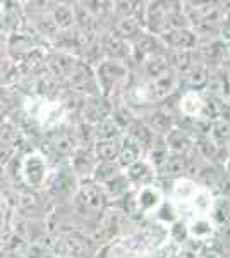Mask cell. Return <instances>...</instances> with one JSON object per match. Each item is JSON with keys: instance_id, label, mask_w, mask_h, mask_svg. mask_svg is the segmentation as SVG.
I'll return each mask as SVG.
<instances>
[{"instance_id": "cell-1", "label": "cell", "mask_w": 230, "mask_h": 258, "mask_svg": "<svg viewBox=\"0 0 230 258\" xmlns=\"http://www.w3.org/2000/svg\"><path fill=\"white\" fill-rule=\"evenodd\" d=\"M21 170H23L21 174L29 188H41L47 179V160L38 153H33L23 160Z\"/></svg>"}, {"instance_id": "cell-2", "label": "cell", "mask_w": 230, "mask_h": 258, "mask_svg": "<svg viewBox=\"0 0 230 258\" xmlns=\"http://www.w3.org/2000/svg\"><path fill=\"white\" fill-rule=\"evenodd\" d=\"M67 81L74 91H83V93L88 91L90 97L91 95H96V80H95L93 73H91L90 66H86V62H78V64L74 66Z\"/></svg>"}, {"instance_id": "cell-3", "label": "cell", "mask_w": 230, "mask_h": 258, "mask_svg": "<svg viewBox=\"0 0 230 258\" xmlns=\"http://www.w3.org/2000/svg\"><path fill=\"white\" fill-rule=\"evenodd\" d=\"M112 105L105 97H100V95H91L85 103V110H83V117L86 122L98 124L102 120L110 117Z\"/></svg>"}, {"instance_id": "cell-4", "label": "cell", "mask_w": 230, "mask_h": 258, "mask_svg": "<svg viewBox=\"0 0 230 258\" xmlns=\"http://www.w3.org/2000/svg\"><path fill=\"white\" fill-rule=\"evenodd\" d=\"M74 21L78 23V31L85 36L86 41L96 40V33H98V19L91 14L85 7V4H74Z\"/></svg>"}, {"instance_id": "cell-5", "label": "cell", "mask_w": 230, "mask_h": 258, "mask_svg": "<svg viewBox=\"0 0 230 258\" xmlns=\"http://www.w3.org/2000/svg\"><path fill=\"white\" fill-rule=\"evenodd\" d=\"M125 74H127V69L119 60H105L98 68V81L107 90L108 86L115 85L117 81L122 80Z\"/></svg>"}, {"instance_id": "cell-6", "label": "cell", "mask_w": 230, "mask_h": 258, "mask_svg": "<svg viewBox=\"0 0 230 258\" xmlns=\"http://www.w3.org/2000/svg\"><path fill=\"white\" fill-rule=\"evenodd\" d=\"M78 200H79V203H83V205L90 207V209H95V210L103 209V205H105V195H103V191L96 184H91V182L81 186Z\"/></svg>"}, {"instance_id": "cell-7", "label": "cell", "mask_w": 230, "mask_h": 258, "mask_svg": "<svg viewBox=\"0 0 230 258\" xmlns=\"http://www.w3.org/2000/svg\"><path fill=\"white\" fill-rule=\"evenodd\" d=\"M163 38L167 43L174 48H181V50H189L196 45V35L192 33L189 28L187 30H175V31H165L163 33Z\"/></svg>"}, {"instance_id": "cell-8", "label": "cell", "mask_w": 230, "mask_h": 258, "mask_svg": "<svg viewBox=\"0 0 230 258\" xmlns=\"http://www.w3.org/2000/svg\"><path fill=\"white\" fill-rule=\"evenodd\" d=\"M100 47H102L103 52H105L108 57H112L114 60L124 59V57L127 55V50H125V40H122L114 31L103 36V40L100 41Z\"/></svg>"}, {"instance_id": "cell-9", "label": "cell", "mask_w": 230, "mask_h": 258, "mask_svg": "<svg viewBox=\"0 0 230 258\" xmlns=\"http://www.w3.org/2000/svg\"><path fill=\"white\" fill-rule=\"evenodd\" d=\"M78 64V60L72 55L65 52H58L55 55H52L48 59V68L53 71V74L58 78H69V74L72 73L74 66Z\"/></svg>"}, {"instance_id": "cell-10", "label": "cell", "mask_w": 230, "mask_h": 258, "mask_svg": "<svg viewBox=\"0 0 230 258\" xmlns=\"http://www.w3.org/2000/svg\"><path fill=\"white\" fill-rule=\"evenodd\" d=\"M167 9L163 7L162 2H151L146 11V21H148L149 28L157 33H165L167 31Z\"/></svg>"}, {"instance_id": "cell-11", "label": "cell", "mask_w": 230, "mask_h": 258, "mask_svg": "<svg viewBox=\"0 0 230 258\" xmlns=\"http://www.w3.org/2000/svg\"><path fill=\"white\" fill-rule=\"evenodd\" d=\"M175 86V76L170 73H165L163 76L153 80L151 86H149V97L151 100H163L170 95V91Z\"/></svg>"}, {"instance_id": "cell-12", "label": "cell", "mask_w": 230, "mask_h": 258, "mask_svg": "<svg viewBox=\"0 0 230 258\" xmlns=\"http://www.w3.org/2000/svg\"><path fill=\"white\" fill-rule=\"evenodd\" d=\"M120 141L117 138L112 140H100L95 145V153L102 162H114L115 159H119L120 153Z\"/></svg>"}, {"instance_id": "cell-13", "label": "cell", "mask_w": 230, "mask_h": 258, "mask_svg": "<svg viewBox=\"0 0 230 258\" xmlns=\"http://www.w3.org/2000/svg\"><path fill=\"white\" fill-rule=\"evenodd\" d=\"M208 80H210V71H208L206 66L203 64H194L187 69V76H186V83L187 86L192 90H201L208 85Z\"/></svg>"}, {"instance_id": "cell-14", "label": "cell", "mask_w": 230, "mask_h": 258, "mask_svg": "<svg viewBox=\"0 0 230 258\" xmlns=\"http://www.w3.org/2000/svg\"><path fill=\"white\" fill-rule=\"evenodd\" d=\"M134 50H136V55L137 59H144V57H155V55H162L160 48L162 45L158 43L157 40L151 38V36H137L136 40V45H134Z\"/></svg>"}, {"instance_id": "cell-15", "label": "cell", "mask_w": 230, "mask_h": 258, "mask_svg": "<svg viewBox=\"0 0 230 258\" xmlns=\"http://www.w3.org/2000/svg\"><path fill=\"white\" fill-rule=\"evenodd\" d=\"M52 18L58 30L67 31L74 24V11H72V7L65 6V4H57L52 11Z\"/></svg>"}, {"instance_id": "cell-16", "label": "cell", "mask_w": 230, "mask_h": 258, "mask_svg": "<svg viewBox=\"0 0 230 258\" xmlns=\"http://www.w3.org/2000/svg\"><path fill=\"white\" fill-rule=\"evenodd\" d=\"M139 31H141L139 21L134 18H120L114 26V33H117L122 40L137 38L141 35Z\"/></svg>"}, {"instance_id": "cell-17", "label": "cell", "mask_w": 230, "mask_h": 258, "mask_svg": "<svg viewBox=\"0 0 230 258\" xmlns=\"http://www.w3.org/2000/svg\"><path fill=\"white\" fill-rule=\"evenodd\" d=\"M19 4H0V12H2V18H0V30L2 31H11L16 30V21H18V12H19Z\"/></svg>"}, {"instance_id": "cell-18", "label": "cell", "mask_w": 230, "mask_h": 258, "mask_svg": "<svg viewBox=\"0 0 230 258\" xmlns=\"http://www.w3.org/2000/svg\"><path fill=\"white\" fill-rule=\"evenodd\" d=\"M189 167V160L186 159V155L182 153H172L170 157H167L165 164L162 165V170L167 176H179V174L186 172Z\"/></svg>"}, {"instance_id": "cell-19", "label": "cell", "mask_w": 230, "mask_h": 258, "mask_svg": "<svg viewBox=\"0 0 230 258\" xmlns=\"http://www.w3.org/2000/svg\"><path fill=\"white\" fill-rule=\"evenodd\" d=\"M148 122L149 126L155 133H160V135H169L172 131V115L167 114L163 110H155L149 114L148 117Z\"/></svg>"}, {"instance_id": "cell-20", "label": "cell", "mask_w": 230, "mask_h": 258, "mask_svg": "<svg viewBox=\"0 0 230 258\" xmlns=\"http://www.w3.org/2000/svg\"><path fill=\"white\" fill-rule=\"evenodd\" d=\"M167 145L172 148L174 153H186L187 150L191 148V140L189 136L186 135V131H181V129H172L169 133V138H167Z\"/></svg>"}, {"instance_id": "cell-21", "label": "cell", "mask_w": 230, "mask_h": 258, "mask_svg": "<svg viewBox=\"0 0 230 258\" xmlns=\"http://www.w3.org/2000/svg\"><path fill=\"white\" fill-rule=\"evenodd\" d=\"M129 138L134 140L137 145H151L153 131L139 120H132L129 122Z\"/></svg>"}, {"instance_id": "cell-22", "label": "cell", "mask_w": 230, "mask_h": 258, "mask_svg": "<svg viewBox=\"0 0 230 258\" xmlns=\"http://www.w3.org/2000/svg\"><path fill=\"white\" fill-rule=\"evenodd\" d=\"M165 59H167V62H170L175 69L187 71L192 66V52H191V50L172 48Z\"/></svg>"}, {"instance_id": "cell-23", "label": "cell", "mask_w": 230, "mask_h": 258, "mask_svg": "<svg viewBox=\"0 0 230 258\" xmlns=\"http://www.w3.org/2000/svg\"><path fill=\"white\" fill-rule=\"evenodd\" d=\"M139 150H141V145H137L132 138L125 140L124 145L120 147V153H119L120 164L131 167V165L139 159Z\"/></svg>"}, {"instance_id": "cell-24", "label": "cell", "mask_w": 230, "mask_h": 258, "mask_svg": "<svg viewBox=\"0 0 230 258\" xmlns=\"http://www.w3.org/2000/svg\"><path fill=\"white\" fill-rule=\"evenodd\" d=\"M144 68H146L148 76H151L153 80H157V78L163 76L165 73H169V62H167V59L163 55H155L146 60Z\"/></svg>"}, {"instance_id": "cell-25", "label": "cell", "mask_w": 230, "mask_h": 258, "mask_svg": "<svg viewBox=\"0 0 230 258\" xmlns=\"http://www.w3.org/2000/svg\"><path fill=\"white\" fill-rule=\"evenodd\" d=\"M117 135H119V126H117V122L112 117H108L105 120H102V122L96 124L95 127V136L100 140H112V138H117Z\"/></svg>"}, {"instance_id": "cell-26", "label": "cell", "mask_w": 230, "mask_h": 258, "mask_svg": "<svg viewBox=\"0 0 230 258\" xmlns=\"http://www.w3.org/2000/svg\"><path fill=\"white\" fill-rule=\"evenodd\" d=\"M115 176H117V167L114 165V162H102V164L96 167L95 177L98 179V181L107 182Z\"/></svg>"}, {"instance_id": "cell-27", "label": "cell", "mask_w": 230, "mask_h": 258, "mask_svg": "<svg viewBox=\"0 0 230 258\" xmlns=\"http://www.w3.org/2000/svg\"><path fill=\"white\" fill-rule=\"evenodd\" d=\"M198 148L206 159H215V157L218 155V145H216L213 140L208 138V136H201V138H199Z\"/></svg>"}, {"instance_id": "cell-28", "label": "cell", "mask_w": 230, "mask_h": 258, "mask_svg": "<svg viewBox=\"0 0 230 258\" xmlns=\"http://www.w3.org/2000/svg\"><path fill=\"white\" fill-rule=\"evenodd\" d=\"M151 176V172H149V167L144 164V162H134V164L129 167V177L131 179H136V181H143V179H148Z\"/></svg>"}, {"instance_id": "cell-29", "label": "cell", "mask_w": 230, "mask_h": 258, "mask_svg": "<svg viewBox=\"0 0 230 258\" xmlns=\"http://www.w3.org/2000/svg\"><path fill=\"white\" fill-rule=\"evenodd\" d=\"M213 138H215L216 141H228L230 138V124L225 122V120H218V122L213 124Z\"/></svg>"}, {"instance_id": "cell-30", "label": "cell", "mask_w": 230, "mask_h": 258, "mask_svg": "<svg viewBox=\"0 0 230 258\" xmlns=\"http://www.w3.org/2000/svg\"><path fill=\"white\" fill-rule=\"evenodd\" d=\"M198 176L201 181H204L206 184H215V182H220V176L218 172H216L215 167H211V165H204V167H199L198 169Z\"/></svg>"}, {"instance_id": "cell-31", "label": "cell", "mask_w": 230, "mask_h": 258, "mask_svg": "<svg viewBox=\"0 0 230 258\" xmlns=\"http://www.w3.org/2000/svg\"><path fill=\"white\" fill-rule=\"evenodd\" d=\"M107 186H108V191L114 195H122L125 193V186H127V179L122 177L120 174H117L115 177H112L110 181H107Z\"/></svg>"}, {"instance_id": "cell-32", "label": "cell", "mask_w": 230, "mask_h": 258, "mask_svg": "<svg viewBox=\"0 0 230 258\" xmlns=\"http://www.w3.org/2000/svg\"><path fill=\"white\" fill-rule=\"evenodd\" d=\"M114 6H115L114 11L120 18H132V14H134V11H136L134 6H137V4L136 2H117Z\"/></svg>"}, {"instance_id": "cell-33", "label": "cell", "mask_w": 230, "mask_h": 258, "mask_svg": "<svg viewBox=\"0 0 230 258\" xmlns=\"http://www.w3.org/2000/svg\"><path fill=\"white\" fill-rule=\"evenodd\" d=\"M216 219H218V222L221 224V226H225V224H228L230 222V205H228V202H225L223 200V203H220L218 207H216Z\"/></svg>"}, {"instance_id": "cell-34", "label": "cell", "mask_w": 230, "mask_h": 258, "mask_svg": "<svg viewBox=\"0 0 230 258\" xmlns=\"http://www.w3.org/2000/svg\"><path fill=\"white\" fill-rule=\"evenodd\" d=\"M155 203H157V195H155V191L144 189L139 197V205L144 207V209H148V207H153Z\"/></svg>"}, {"instance_id": "cell-35", "label": "cell", "mask_w": 230, "mask_h": 258, "mask_svg": "<svg viewBox=\"0 0 230 258\" xmlns=\"http://www.w3.org/2000/svg\"><path fill=\"white\" fill-rule=\"evenodd\" d=\"M218 186H220L221 195H223L225 198H228V200H230V176L221 177V179H220V182H218Z\"/></svg>"}, {"instance_id": "cell-36", "label": "cell", "mask_w": 230, "mask_h": 258, "mask_svg": "<svg viewBox=\"0 0 230 258\" xmlns=\"http://www.w3.org/2000/svg\"><path fill=\"white\" fill-rule=\"evenodd\" d=\"M198 258H223V256H221V253L216 248H206L199 253Z\"/></svg>"}, {"instance_id": "cell-37", "label": "cell", "mask_w": 230, "mask_h": 258, "mask_svg": "<svg viewBox=\"0 0 230 258\" xmlns=\"http://www.w3.org/2000/svg\"><path fill=\"white\" fill-rule=\"evenodd\" d=\"M220 239H221V243L223 244H230V222L228 224H225L223 227H221V236H220Z\"/></svg>"}, {"instance_id": "cell-38", "label": "cell", "mask_w": 230, "mask_h": 258, "mask_svg": "<svg viewBox=\"0 0 230 258\" xmlns=\"http://www.w3.org/2000/svg\"><path fill=\"white\" fill-rule=\"evenodd\" d=\"M227 93L230 95V78H227Z\"/></svg>"}, {"instance_id": "cell-39", "label": "cell", "mask_w": 230, "mask_h": 258, "mask_svg": "<svg viewBox=\"0 0 230 258\" xmlns=\"http://www.w3.org/2000/svg\"><path fill=\"white\" fill-rule=\"evenodd\" d=\"M227 143H228V148H230V138H228V141H227Z\"/></svg>"}, {"instance_id": "cell-40", "label": "cell", "mask_w": 230, "mask_h": 258, "mask_svg": "<svg viewBox=\"0 0 230 258\" xmlns=\"http://www.w3.org/2000/svg\"><path fill=\"white\" fill-rule=\"evenodd\" d=\"M228 176H230V164H228Z\"/></svg>"}]
</instances>
